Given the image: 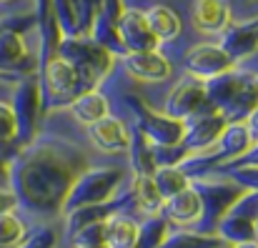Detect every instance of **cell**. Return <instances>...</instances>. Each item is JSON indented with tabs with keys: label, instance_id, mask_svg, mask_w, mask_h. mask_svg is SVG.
Wrapping results in <instances>:
<instances>
[{
	"label": "cell",
	"instance_id": "3957f363",
	"mask_svg": "<svg viewBox=\"0 0 258 248\" xmlns=\"http://www.w3.org/2000/svg\"><path fill=\"white\" fill-rule=\"evenodd\" d=\"M55 53L73 66L78 85H81V93L98 88L100 83L110 76V71L115 66V55L110 50H105L103 45H98L88 33L63 38L58 43Z\"/></svg>",
	"mask_w": 258,
	"mask_h": 248
},
{
	"label": "cell",
	"instance_id": "4dcf8cb0",
	"mask_svg": "<svg viewBox=\"0 0 258 248\" xmlns=\"http://www.w3.org/2000/svg\"><path fill=\"white\" fill-rule=\"evenodd\" d=\"M153 153V163L158 165H180L188 158V151L183 143H173V146H151Z\"/></svg>",
	"mask_w": 258,
	"mask_h": 248
},
{
	"label": "cell",
	"instance_id": "52a82bcc",
	"mask_svg": "<svg viewBox=\"0 0 258 248\" xmlns=\"http://www.w3.org/2000/svg\"><path fill=\"white\" fill-rule=\"evenodd\" d=\"M125 108L133 115V128L146 136L151 146H173L180 143L183 138V120H175L166 115L163 110H156L151 103H146L141 95L128 93L125 95Z\"/></svg>",
	"mask_w": 258,
	"mask_h": 248
},
{
	"label": "cell",
	"instance_id": "ba28073f",
	"mask_svg": "<svg viewBox=\"0 0 258 248\" xmlns=\"http://www.w3.org/2000/svg\"><path fill=\"white\" fill-rule=\"evenodd\" d=\"M8 103H10V108L15 113V120H18V138H15V143L25 146V143H30L35 138L38 120H40V113H43V93H40L38 76L33 73V76L18 78Z\"/></svg>",
	"mask_w": 258,
	"mask_h": 248
},
{
	"label": "cell",
	"instance_id": "d4e9b609",
	"mask_svg": "<svg viewBox=\"0 0 258 248\" xmlns=\"http://www.w3.org/2000/svg\"><path fill=\"white\" fill-rule=\"evenodd\" d=\"M128 161L133 175H153L156 163H153V153H151V143L146 141V136L136 128H131V146H128Z\"/></svg>",
	"mask_w": 258,
	"mask_h": 248
},
{
	"label": "cell",
	"instance_id": "f546056e",
	"mask_svg": "<svg viewBox=\"0 0 258 248\" xmlns=\"http://www.w3.org/2000/svg\"><path fill=\"white\" fill-rule=\"evenodd\" d=\"M60 241V233L53 226H38L25 233V238L15 248H55Z\"/></svg>",
	"mask_w": 258,
	"mask_h": 248
},
{
	"label": "cell",
	"instance_id": "e0dca14e",
	"mask_svg": "<svg viewBox=\"0 0 258 248\" xmlns=\"http://www.w3.org/2000/svg\"><path fill=\"white\" fill-rule=\"evenodd\" d=\"M228 55L231 60L238 66L246 58H253L258 48V23L251 20H241V23H231L216 40Z\"/></svg>",
	"mask_w": 258,
	"mask_h": 248
},
{
	"label": "cell",
	"instance_id": "ffe728a7",
	"mask_svg": "<svg viewBox=\"0 0 258 248\" xmlns=\"http://www.w3.org/2000/svg\"><path fill=\"white\" fill-rule=\"evenodd\" d=\"M146 13V23L151 28V33L156 35V40L163 45V43H175L180 35H183V20L180 15L173 10L171 5L166 3H156L151 5Z\"/></svg>",
	"mask_w": 258,
	"mask_h": 248
},
{
	"label": "cell",
	"instance_id": "ac0fdd59",
	"mask_svg": "<svg viewBox=\"0 0 258 248\" xmlns=\"http://www.w3.org/2000/svg\"><path fill=\"white\" fill-rule=\"evenodd\" d=\"M201 213H203L201 198H198V193H196L193 185H188L180 193L166 198L163 201V208H161V216L171 226H175V228H198Z\"/></svg>",
	"mask_w": 258,
	"mask_h": 248
},
{
	"label": "cell",
	"instance_id": "f35d334b",
	"mask_svg": "<svg viewBox=\"0 0 258 248\" xmlns=\"http://www.w3.org/2000/svg\"><path fill=\"white\" fill-rule=\"evenodd\" d=\"M0 3H13V0H0Z\"/></svg>",
	"mask_w": 258,
	"mask_h": 248
},
{
	"label": "cell",
	"instance_id": "7a4b0ae2",
	"mask_svg": "<svg viewBox=\"0 0 258 248\" xmlns=\"http://www.w3.org/2000/svg\"><path fill=\"white\" fill-rule=\"evenodd\" d=\"M258 105L256 73L233 68L206 83V108L226 118V123H241Z\"/></svg>",
	"mask_w": 258,
	"mask_h": 248
},
{
	"label": "cell",
	"instance_id": "7c38bea8",
	"mask_svg": "<svg viewBox=\"0 0 258 248\" xmlns=\"http://www.w3.org/2000/svg\"><path fill=\"white\" fill-rule=\"evenodd\" d=\"M203 110H208L206 108V83L190 78V76L175 83L163 100V113L175 120H188Z\"/></svg>",
	"mask_w": 258,
	"mask_h": 248
},
{
	"label": "cell",
	"instance_id": "83f0119b",
	"mask_svg": "<svg viewBox=\"0 0 258 248\" xmlns=\"http://www.w3.org/2000/svg\"><path fill=\"white\" fill-rule=\"evenodd\" d=\"M173 226L158 213V216H143V221H138V238L136 248H158L163 243V238L168 236Z\"/></svg>",
	"mask_w": 258,
	"mask_h": 248
},
{
	"label": "cell",
	"instance_id": "2e32d148",
	"mask_svg": "<svg viewBox=\"0 0 258 248\" xmlns=\"http://www.w3.org/2000/svg\"><path fill=\"white\" fill-rule=\"evenodd\" d=\"M188 18L201 35L218 38L233 23V10L228 0H193Z\"/></svg>",
	"mask_w": 258,
	"mask_h": 248
},
{
	"label": "cell",
	"instance_id": "4316f807",
	"mask_svg": "<svg viewBox=\"0 0 258 248\" xmlns=\"http://www.w3.org/2000/svg\"><path fill=\"white\" fill-rule=\"evenodd\" d=\"M88 35H90L98 45H103L105 50H110L115 58L125 55V48H123V43H120V35H118L115 23L105 20L103 15L95 13V18H93V23H90V28H88Z\"/></svg>",
	"mask_w": 258,
	"mask_h": 248
},
{
	"label": "cell",
	"instance_id": "8d00e7d4",
	"mask_svg": "<svg viewBox=\"0 0 258 248\" xmlns=\"http://www.w3.org/2000/svg\"><path fill=\"white\" fill-rule=\"evenodd\" d=\"M231 248H258L256 241H243V243H233Z\"/></svg>",
	"mask_w": 258,
	"mask_h": 248
},
{
	"label": "cell",
	"instance_id": "ab89813d",
	"mask_svg": "<svg viewBox=\"0 0 258 248\" xmlns=\"http://www.w3.org/2000/svg\"><path fill=\"white\" fill-rule=\"evenodd\" d=\"M0 248H10V246H0Z\"/></svg>",
	"mask_w": 258,
	"mask_h": 248
},
{
	"label": "cell",
	"instance_id": "5b68a950",
	"mask_svg": "<svg viewBox=\"0 0 258 248\" xmlns=\"http://www.w3.org/2000/svg\"><path fill=\"white\" fill-rule=\"evenodd\" d=\"M190 185L196 188V193L201 198V208H203L201 223L196 228L201 233H213L218 218L246 193V188H241L228 175H213V173H206V175L193 178Z\"/></svg>",
	"mask_w": 258,
	"mask_h": 248
},
{
	"label": "cell",
	"instance_id": "5bb4252c",
	"mask_svg": "<svg viewBox=\"0 0 258 248\" xmlns=\"http://www.w3.org/2000/svg\"><path fill=\"white\" fill-rule=\"evenodd\" d=\"M86 133H88L90 146L98 148L105 156H120L131 146V126L123 118L110 115V113L105 118L86 126Z\"/></svg>",
	"mask_w": 258,
	"mask_h": 248
},
{
	"label": "cell",
	"instance_id": "1f68e13d",
	"mask_svg": "<svg viewBox=\"0 0 258 248\" xmlns=\"http://www.w3.org/2000/svg\"><path fill=\"white\" fill-rule=\"evenodd\" d=\"M18 138V120L8 100H0V146H10Z\"/></svg>",
	"mask_w": 258,
	"mask_h": 248
},
{
	"label": "cell",
	"instance_id": "4fadbf2b",
	"mask_svg": "<svg viewBox=\"0 0 258 248\" xmlns=\"http://www.w3.org/2000/svg\"><path fill=\"white\" fill-rule=\"evenodd\" d=\"M183 138L180 143L185 146L188 153H206L216 146L221 131L226 128V118L216 110H203L188 120H183Z\"/></svg>",
	"mask_w": 258,
	"mask_h": 248
},
{
	"label": "cell",
	"instance_id": "8992f818",
	"mask_svg": "<svg viewBox=\"0 0 258 248\" xmlns=\"http://www.w3.org/2000/svg\"><path fill=\"white\" fill-rule=\"evenodd\" d=\"M38 81H40V93H43V110H48V113L66 108L81 93L73 66L66 58H60L58 53L40 60Z\"/></svg>",
	"mask_w": 258,
	"mask_h": 248
},
{
	"label": "cell",
	"instance_id": "74e56055",
	"mask_svg": "<svg viewBox=\"0 0 258 248\" xmlns=\"http://www.w3.org/2000/svg\"><path fill=\"white\" fill-rule=\"evenodd\" d=\"M78 248H108L105 243H90V246H78Z\"/></svg>",
	"mask_w": 258,
	"mask_h": 248
},
{
	"label": "cell",
	"instance_id": "30bf717a",
	"mask_svg": "<svg viewBox=\"0 0 258 248\" xmlns=\"http://www.w3.org/2000/svg\"><path fill=\"white\" fill-rule=\"evenodd\" d=\"M183 68H185V76L208 83L223 73H228V71H233L236 63L216 40H203V43H196L185 50Z\"/></svg>",
	"mask_w": 258,
	"mask_h": 248
},
{
	"label": "cell",
	"instance_id": "f1b7e54d",
	"mask_svg": "<svg viewBox=\"0 0 258 248\" xmlns=\"http://www.w3.org/2000/svg\"><path fill=\"white\" fill-rule=\"evenodd\" d=\"M28 233L25 221L15 213V211H3L0 213V246L15 248Z\"/></svg>",
	"mask_w": 258,
	"mask_h": 248
},
{
	"label": "cell",
	"instance_id": "d590c367",
	"mask_svg": "<svg viewBox=\"0 0 258 248\" xmlns=\"http://www.w3.org/2000/svg\"><path fill=\"white\" fill-rule=\"evenodd\" d=\"M0 185H8V158L0 156Z\"/></svg>",
	"mask_w": 258,
	"mask_h": 248
},
{
	"label": "cell",
	"instance_id": "7402d4cb",
	"mask_svg": "<svg viewBox=\"0 0 258 248\" xmlns=\"http://www.w3.org/2000/svg\"><path fill=\"white\" fill-rule=\"evenodd\" d=\"M138 221L128 211H115L103 223V241L108 248H136Z\"/></svg>",
	"mask_w": 258,
	"mask_h": 248
},
{
	"label": "cell",
	"instance_id": "cb8c5ba5",
	"mask_svg": "<svg viewBox=\"0 0 258 248\" xmlns=\"http://www.w3.org/2000/svg\"><path fill=\"white\" fill-rule=\"evenodd\" d=\"M223 243L216 233H201L193 228H171L158 248H218Z\"/></svg>",
	"mask_w": 258,
	"mask_h": 248
},
{
	"label": "cell",
	"instance_id": "d6986e66",
	"mask_svg": "<svg viewBox=\"0 0 258 248\" xmlns=\"http://www.w3.org/2000/svg\"><path fill=\"white\" fill-rule=\"evenodd\" d=\"M253 148H256V141L248 136L243 120L241 123H226V128L221 131V136L213 146V151L218 156V165H226L231 161H236V158H243Z\"/></svg>",
	"mask_w": 258,
	"mask_h": 248
},
{
	"label": "cell",
	"instance_id": "6da1fadb",
	"mask_svg": "<svg viewBox=\"0 0 258 248\" xmlns=\"http://www.w3.org/2000/svg\"><path fill=\"white\" fill-rule=\"evenodd\" d=\"M86 165L88 158L78 146L55 138H33L8 158V188L18 208L33 218L50 221L60 216L63 201Z\"/></svg>",
	"mask_w": 258,
	"mask_h": 248
},
{
	"label": "cell",
	"instance_id": "8fae6325",
	"mask_svg": "<svg viewBox=\"0 0 258 248\" xmlns=\"http://www.w3.org/2000/svg\"><path fill=\"white\" fill-rule=\"evenodd\" d=\"M123 73L136 83H158L171 81L173 76V63L171 58L161 50H143V53H125L118 58Z\"/></svg>",
	"mask_w": 258,
	"mask_h": 248
},
{
	"label": "cell",
	"instance_id": "603a6c76",
	"mask_svg": "<svg viewBox=\"0 0 258 248\" xmlns=\"http://www.w3.org/2000/svg\"><path fill=\"white\" fill-rule=\"evenodd\" d=\"M131 198L136 203V208L143 216H158L163 208V198L156 191L151 175H133V188H131Z\"/></svg>",
	"mask_w": 258,
	"mask_h": 248
},
{
	"label": "cell",
	"instance_id": "484cf974",
	"mask_svg": "<svg viewBox=\"0 0 258 248\" xmlns=\"http://www.w3.org/2000/svg\"><path fill=\"white\" fill-rule=\"evenodd\" d=\"M151 180H153V185H156V191L161 193L163 201L190 185V178L185 175V170L180 165H158L153 170Z\"/></svg>",
	"mask_w": 258,
	"mask_h": 248
},
{
	"label": "cell",
	"instance_id": "44dd1931",
	"mask_svg": "<svg viewBox=\"0 0 258 248\" xmlns=\"http://www.w3.org/2000/svg\"><path fill=\"white\" fill-rule=\"evenodd\" d=\"M66 108L73 115V120H78L81 126H90V123H95V120H100L110 113V98L103 90L93 88V90L78 93Z\"/></svg>",
	"mask_w": 258,
	"mask_h": 248
},
{
	"label": "cell",
	"instance_id": "277c9868",
	"mask_svg": "<svg viewBox=\"0 0 258 248\" xmlns=\"http://www.w3.org/2000/svg\"><path fill=\"white\" fill-rule=\"evenodd\" d=\"M123 180H125V168H120V165H86L76 175V180L63 201L60 216H68L71 211L83 208V206L105 203V201L115 198Z\"/></svg>",
	"mask_w": 258,
	"mask_h": 248
},
{
	"label": "cell",
	"instance_id": "9c48e42d",
	"mask_svg": "<svg viewBox=\"0 0 258 248\" xmlns=\"http://www.w3.org/2000/svg\"><path fill=\"white\" fill-rule=\"evenodd\" d=\"M258 196L256 191H246L216 223L213 233L233 246V243H243V241H256L258 233Z\"/></svg>",
	"mask_w": 258,
	"mask_h": 248
},
{
	"label": "cell",
	"instance_id": "9a60e30c",
	"mask_svg": "<svg viewBox=\"0 0 258 248\" xmlns=\"http://www.w3.org/2000/svg\"><path fill=\"white\" fill-rule=\"evenodd\" d=\"M120 43L125 48V53H143V50H158V40L151 33L148 23H146V13L138 8H123V13L115 20Z\"/></svg>",
	"mask_w": 258,
	"mask_h": 248
},
{
	"label": "cell",
	"instance_id": "e575fe53",
	"mask_svg": "<svg viewBox=\"0 0 258 248\" xmlns=\"http://www.w3.org/2000/svg\"><path fill=\"white\" fill-rule=\"evenodd\" d=\"M18 203H15V196L10 193L8 185H0V213L3 211H15Z\"/></svg>",
	"mask_w": 258,
	"mask_h": 248
},
{
	"label": "cell",
	"instance_id": "d6a6232c",
	"mask_svg": "<svg viewBox=\"0 0 258 248\" xmlns=\"http://www.w3.org/2000/svg\"><path fill=\"white\" fill-rule=\"evenodd\" d=\"M103 223H105V221H100V223H88L81 231H76V233L71 236L73 248L90 246V243H105V241H103Z\"/></svg>",
	"mask_w": 258,
	"mask_h": 248
},
{
	"label": "cell",
	"instance_id": "836d02e7",
	"mask_svg": "<svg viewBox=\"0 0 258 248\" xmlns=\"http://www.w3.org/2000/svg\"><path fill=\"white\" fill-rule=\"evenodd\" d=\"M123 8H125V0H100L98 3V15H103L105 20L115 23L118 15L123 13Z\"/></svg>",
	"mask_w": 258,
	"mask_h": 248
}]
</instances>
